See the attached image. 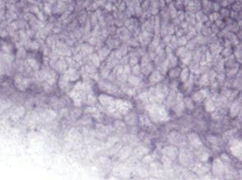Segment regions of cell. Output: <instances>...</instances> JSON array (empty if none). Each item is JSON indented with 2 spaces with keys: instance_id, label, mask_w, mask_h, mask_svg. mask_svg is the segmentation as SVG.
Here are the masks:
<instances>
[{
  "instance_id": "6da1fadb",
  "label": "cell",
  "mask_w": 242,
  "mask_h": 180,
  "mask_svg": "<svg viewBox=\"0 0 242 180\" xmlns=\"http://www.w3.org/2000/svg\"><path fill=\"white\" fill-rule=\"evenodd\" d=\"M149 117L154 122L165 121L169 119V114L163 106H160L156 103H152L147 106Z\"/></svg>"
},
{
  "instance_id": "7a4b0ae2",
  "label": "cell",
  "mask_w": 242,
  "mask_h": 180,
  "mask_svg": "<svg viewBox=\"0 0 242 180\" xmlns=\"http://www.w3.org/2000/svg\"><path fill=\"white\" fill-rule=\"evenodd\" d=\"M174 112L176 114V115L178 117H181L185 110V105H184V101H183V97H182V94H178L177 97H176V101L174 102V104L172 106Z\"/></svg>"
},
{
  "instance_id": "3957f363",
  "label": "cell",
  "mask_w": 242,
  "mask_h": 180,
  "mask_svg": "<svg viewBox=\"0 0 242 180\" xmlns=\"http://www.w3.org/2000/svg\"><path fill=\"white\" fill-rule=\"evenodd\" d=\"M149 58V56L147 54H145L141 60L140 69H141V73H143L145 75H149V73L153 70V65Z\"/></svg>"
},
{
  "instance_id": "277c9868",
  "label": "cell",
  "mask_w": 242,
  "mask_h": 180,
  "mask_svg": "<svg viewBox=\"0 0 242 180\" xmlns=\"http://www.w3.org/2000/svg\"><path fill=\"white\" fill-rule=\"evenodd\" d=\"M138 120L139 119L137 117V115L134 112H130V113L127 112L126 114V116L124 117L125 122L127 125H129V126H135L136 124H137Z\"/></svg>"
},
{
  "instance_id": "5b68a950",
  "label": "cell",
  "mask_w": 242,
  "mask_h": 180,
  "mask_svg": "<svg viewBox=\"0 0 242 180\" xmlns=\"http://www.w3.org/2000/svg\"><path fill=\"white\" fill-rule=\"evenodd\" d=\"M162 153L164 154V156L167 157L169 159H174L178 155V150L175 147H165L162 150Z\"/></svg>"
},
{
  "instance_id": "8992f818",
  "label": "cell",
  "mask_w": 242,
  "mask_h": 180,
  "mask_svg": "<svg viewBox=\"0 0 242 180\" xmlns=\"http://www.w3.org/2000/svg\"><path fill=\"white\" fill-rule=\"evenodd\" d=\"M163 79L162 74L159 72V71H153L149 77V81L151 85H155L158 84V83H160Z\"/></svg>"
},
{
  "instance_id": "52a82bcc",
  "label": "cell",
  "mask_w": 242,
  "mask_h": 180,
  "mask_svg": "<svg viewBox=\"0 0 242 180\" xmlns=\"http://www.w3.org/2000/svg\"><path fill=\"white\" fill-rule=\"evenodd\" d=\"M206 97H207V89H201L198 92H196L193 96L192 100L195 102H200L203 101Z\"/></svg>"
},
{
  "instance_id": "ba28073f",
  "label": "cell",
  "mask_w": 242,
  "mask_h": 180,
  "mask_svg": "<svg viewBox=\"0 0 242 180\" xmlns=\"http://www.w3.org/2000/svg\"><path fill=\"white\" fill-rule=\"evenodd\" d=\"M188 139H189V142L193 146H195V147H198L199 146L202 142H201V139L200 137H198V135L195 133H191L189 135H188Z\"/></svg>"
},
{
  "instance_id": "9c48e42d",
  "label": "cell",
  "mask_w": 242,
  "mask_h": 180,
  "mask_svg": "<svg viewBox=\"0 0 242 180\" xmlns=\"http://www.w3.org/2000/svg\"><path fill=\"white\" fill-rule=\"evenodd\" d=\"M166 63H167V65L168 67L169 68H174V67H176V65L178 64V57L176 56V55H174L173 52L172 53H169V54H167L166 55Z\"/></svg>"
},
{
  "instance_id": "30bf717a",
  "label": "cell",
  "mask_w": 242,
  "mask_h": 180,
  "mask_svg": "<svg viewBox=\"0 0 242 180\" xmlns=\"http://www.w3.org/2000/svg\"><path fill=\"white\" fill-rule=\"evenodd\" d=\"M204 107L207 112H213L216 109V102L213 101V99L207 97L205 101Z\"/></svg>"
},
{
  "instance_id": "8fae6325",
  "label": "cell",
  "mask_w": 242,
  "mask_h": 180,
  "mask_svg": "<svg viewBox=\"0 0 242 180\" xmlns=\"http://www.w3.org/2000/svg\"><path fill=\"white\" fill-rule=\"evenodd\" d=\"M240 105H239L238 101H234L232 104V105L230 107V116L232 118L236 117L238 115V114L240 112Z\"/></svg>"
},
{
  "instance_id": "7c38bea8",
  "label": "cell",
  "mask_w": 242,
  "mask_h": 180,
  "mask_svg": "<svg viewBox=\"0 0 242 180\" xmlns=\"http://www.w3.org/2000/svg\"><path fill=\"white\" fill-rule=\"evenodd\" d=\"M132 153V150L129 146H124L123 149L120 150V153H119V157L121 159H124L127 158V157H129V155Z\"/></svg>"
},
{
  "instance_id": "4fadbf2b",
  "label": "cell",
  "mask_w": 242,
  "mask_h": 180,
  "mask_svg": "<svg viewBox=\"0 0 242 180\" xmlns=\"http://www.w3.org/2000/svg\"><path fill=\"white\" fill-rule=\"evenodd\" d=\"M191 74H190V69L188 68H184L182 69V71L180 73L179 77H180V80L182 83H185L188 80V79L190 78Z\"/></svg>"
},
{
  "instance_id": "5bb4252c",
  "label": "cell",
  "mask_w": 242,
  "mask_h": 180,
  "mask_svg": "<svg viewBox=\"0 0 242 180\" xmlns=\"http://www.w3.org/2000/svg\"><path fill=\"white\" fill-rule=\"evenodd\" d=\"M168 96H167V105L168 106H170V107H172L173 106V105L174 104V102H175V101H176V97H177V94L174 92V91H172V92H170L169 93H168V95H167Z\"/></svg>"
},
{
  "instance_id": "9a60e30c",
  "label": "cell",
  "mask_w": 242,
  "mask_h": 180,
  "mask_svg": "<svg viewBox=\"0 0 242 180\" xmlns=\"http://www.w3.org/2000/svg\"><path fill=\"white\" fill-rule=\"evenodd\" d=\"M111 52V48L107 47L102 48L100 50L98 51V57L101 60H104L107 56H108V55H110Z\"/></svg>"
},
{
  "instance_id": "2e32d148",
  "label": "cell",
  "mask_w": 242,
  "mask_h": 180,
  "mask_svg": "<svg viewBox=\"0 0 242 180\" xmlns=\"http://www.w3.org/2000/svg\"><path fill=\"white\" fill-rule=\"evenodd\" d=\"M183 101H184V105H185V108H187L188 110L191 111L194 109V101L192 100V98L191 97H187L183 98Z\"/></svg>"
},
{
  "instance_id": "e0dca14e",
  "label": "cell",
  "mask_w": 242,
  "mask_h": 180,
  "mask_svg": "<svg viewBox=\"0 0 242 180\" xmlns=\"http://www.w3.org/2000/svg\"><path fill=\"white\" fill-rule=\"evenodd\" d=\"M180 73H181V68L179 67H174L170 69V71L169 72V76L170 78L176 79L177 77L179 76Z\"/></svg>"
},
{
  "instance_id": "ac0fdd59",
  "label": "cell",
  "mask_w": 242,
  "mask_h": 180,
  "mask_svg": "<svg viewBox=\"0 0 242 180\" xmlns=\"http://www.w3.org/2000/svg\"><path fill=\"white\" fill-rule=\"evenodd\" d=\"M127 80H129V84H131L132 85H134V86L139 85L140 84V82H141V79L136 75H132V76H129L127 77Z\"/></svg>"
},
{
  "instance_id": "d6986e66",
  "label": "cell",
  "mask_w": 242,
  "mask_h": 180,
  "mask_svg": "<svg viewBox=\"0 0 242 180\" xmlns=\"http://www.w3.org/2000/svg\"><path fill=\"white\" fill-rule=\"evenodd\" d=\"M223 167H224V166H223L222 162H220V160L217 159V160H216L214 164H213L212 169H213V171H215L216 174H219V173H220L222 171Z\"/></svg>"
},
{
  "instance_id": "ffe728a7",
  "label": "cell",
  "mask_w": 242,
  "mask_h": 180,
  "mask_svg": "<svg viewBox=\"0 0 242 180\" xmlns=\"http://www.w3.org/2000/svg\"><path fill=\"white\" fill-rule=\"evenodd\" d=\"M195 19L197 20V22L203 23H205V22L208 21V17L206 15H204L202 11H198V13H196Z\"/></svg>"
},
{
  "instance_id": "44dd1931",
  "label": "cell",
  "mask_w": 242,
  "mask_h": 180,
  "mask_svg": "<svg viewBox=\"0 0 242 180\" xmlns=\"http://www.w3.org/2000/svg\"><path fill=\"white\" fill-rule=\"evenodd\" d=\"M114 128L119 133H123L126 130V126L125 124L122 121H116L114 125Z\"/></svg>"
},
{
  "instance_id": "7402d4cb",
  "label": "cell",
  "mask_w": 242,
  "mask_h": 180,
  "mask_svg": "<svg viewBox=\"0 0 242 180\" xmlns=\"http://www.w3.org/2000/svg\"><path fill=\"white\" fill-rule=\"evenodd\" d=\"M191 60H192V54H191V52H189V51L181 58V61H182L185 65L189 64L191 63Z\"/></svg>"
},
{
  "instance_id": "603a6c76",
  "label": "cell",
  "mask_w": 242,
  "mask_h": 180,
  "mask_svg": "<svg viewBox=\"0 0 242 180\" xmlns=\"http://www.w3.org/2000/svg\"><path fill=\"white\" fill-rule=\"evenodd\" d=\"M134 153H135V155H136L138 157H142L143 155H145L148 153V150L145 147L139 146V147L136 148Z\"/></svg>"
},
{
  "instance_id": "cb8c5ba5",
  "label": "cell",
  "mask_w": 242,
  "mask_h": 180,
  "mask_svg": "<svg viewBox=\"0 0 242 180\" xmlns=\"http://www.w3.org/2000/svg\"><path fill=\"white\" fill-rule=\"evenodd\" d=\"M210 49H211V52L213 55H218V54H220V52H221L223 48L218 44H212L211 45Z\"/></svg>"
},
{
  "instance_id": "d4e9b609",
  "label": "cell",
  "mask_w": 242,
  "mask_h": 180,
  "mask_svg": "<svg viewBox=\"0 0 242 180\" xmlns=\"http://www.w3.org/2000/svg\"><path fill=\"white\" fill-rule=\"evenodd\" d=\"M188 52V49L187 48H185L184 46H182V47H179L178 48H177V50H176V52H175V55H176V56L177 57H179L180 59L184 56L185 54H186L187 52Z\"/></svg>"
},
{
  "instance_id": "484cf974",
  "label": "cell",
  "mask_w": 242,
  "mask_h": 180,
  "mask_svg": "<svg viewBox=\"0 0 242 180\" xmlns=\"http://www.w3.org/2000/svg\"><path fill=\"white\" fill-rule=\"evenodd\" d=\"M209 82H210V80H209L208 76H207V73H205V74H203L200 80H199L198 84H199V85H200V86H205V85L209 84Z\"/></svg>"
},
{
  "instance_id": "4316f807",
  "label": "cell",
  "mask_w": 242,
  "mask_h": 180,
  "mask_svg": "<svg viewBox=\"0 0 242 180\" xmlns=\"http://www.w3.org/2000/svg\"><path fill=\"white\" fill-rule=\"evenodd\" d=\"M187 41H188V39H187V37L182 35V36L179 37V38L177 39V43H178V45L179 47H182V46L187 45Z\"/></svg>"
},
{
  "instance_id": "83f0119b",
  "label": "cell",
  "mask_w": 242,
  "mask_h": 180,
  "mask_svg": "<svg viewBox=\"0 0 242 180\" xmlns=\"http://www.w3.org/2000/svg\"><path fill=\"white\" fill-rule=\"evenodd\" d=\"M232 54V50L231 48H225L222 49V51H221L222 56H224L225 58L227 57V56H231Z\"/></svg>"
},
{
  "instance_id": "f1b7e54d",
  "label": "cell",
  "mask_w": 242,
  "mask_h": 180,
  "mask_svg": "<svg viewBox=\"0 0 242 180\" xmlns=\"http://www.w3.org/2000/svg\"><path fill=\"white\" fill-rule=\"evenodd\" d=\"M159 44H160V38H159V36L158 35H154L153 36V38L152 39V41H151V46H153V48H158V45H159Z\"/></svg>"
},
{
  "instance_id": "f546056e",
  "label": "cell",
  "mask_w": 242,
  "mask_h": 180,
  "mask_svg": "<svg viewBox=\"0 0 242 180\" xmlns=\"http://www.w3.org/2000/svg\"><path fill=\"white\" fill-rule=\"evenodd\" d=\"M195 41L197 44H205L206 42V39H205V37L203 34H198L197 36L195 37Z\"/></svg>"
},
{
  "instance_id": "4dcf8cb0",
  "label": "cell",
  "mask_w": 242,
  "mask_h": 180,
  "mask_svg": "<svg viewBox=\"0 0 242 180\" xmlns=\"http://www.w3.org/2000/svg\"><path fill=\"white\" fill-rule=\"evenodd\" d=\"M240 46L236 47L234 54H235V58L236 59V60L239 61L240 63H241V47L240 48Z\"/></svg>"
},
{
  "instance_id": "1f68e13d",
  "label": "cell",
  "mask_w": 242,
  "mask_h": 180,
  "mask_svg": "<svg viewBox=\"0 0 242 180\" xmlns=\"http://www.w3.org/2000/svg\"><path fill=\"white\" fill-rule=\"evenodd\" d=\"M238 67L236 66V67H232V68H230V69L229 71H227V73H226V75L229 76V77H232V76H234L236 73H237V71H238Z\"/></svg>"
},
{
  "instance_id": "d6a6232c",
  "label": "cell",
  "mask_w": 242,
  "mask_h": 180,
  "mask_svg": "<svg viewBox=\"0 0 242 180\" xmlns=\"http://www.w3.org/2000/svg\"><path fill=\"white\" fill-rule=\"evenodd\" d=\"M196 44H197V43H196L195 39H191L189 41H187V48L190 49V50H192L195 48Z\"/></svg>"
},
{
  "instance_id": "836d02e7",
  "label": "cell",
  "mask_w": 242,
  "mask_h": 180,
  "mask_svg": "<svg viewBox=\"0 0 242 180\" xmlns=\"http://www.w3.org/2000/svg\"><path fill=\"white\" fill-rule=\"evenodd\" d=\"M132 74L133 75H136V76H138L141 73V69H140V65H139L138 64L132 66Z\"/></svg>"
},
{
  "instance_id": "e575fe53",
  "label": "cell",
  "mask_w": 242,
  "mask_h": 180,
  "mask_svg": "<svg viewBox=\"0 0 242 180\" xmlns=\"http://www.w3.org/2000/svg\"><path fill=\"white\" fill-rule=\"evenodd\" d=\"M139 120H140V121H141V124L143 125V126H149V122H150L149 118L146 116H140Z\"/></svg>"
},
{
  "instance_id": "d590c367",
  "label": "cell",
  "mask_w": 242,
  "mask_h": 180,
  "mask_svg": "<svg viewBox=\"0 0 242 180\" xmlns=\"http://www.w3.org/2000/svg\"><path fill=\"white\" fill-rule=\"evenodd\" d=\"M129 62L130 66L132 67V66H134V65H136V64H138V62H139L138 57H137V56H131L130 59L129 60Z\"/></svg>"
},
{
  "instance_id": "8d00e7d4",
  "label": "cell",
  "mask_w": 242,
  "mask_h": 180,
  "mask_svg": "<svg viewBox=\"0 0 242 180\" xmlns=\"http://www.w3.org/2000/svg\"><path fill=\"white\" fill-rule=\"evenodd\" d=\"M220 19V15L217 13V12H214V13H211V15L209 16V19L211 22H213V21H216V19Z\"/></svg>"
},
{
  "instance_id": "74e56055",
  "label": "cell",
  "mask_w": 242,
  "mask_h": 180,
  "mask_svg": "<svg viewBox=\"0 0 242 180\" xmlns=\"http://www.w3.org/2000/svg\"><path fill=\"white\" fill-rule=\"evenodd\" d=\"M216 25L219 27V28H221V29H224V27H225V23L221 19H216Z\"/></svg>"
},
{
  "instance_id": "f35d334b",
  "label": "cell",
  "mask_w": 242,
  "mask_h": 180,
  "mask_svg": "<svg viewBox=\"0 0 242 180\" xmlns=\"http://www.w3.org/2000/svg\"><path fill=\"white\" fill-rule=\"evenodd\" d=\"M92 61H93V63H94V64L95 66H98L99 64H100V59H99L98 56H97V55H95V54L93 55Z\"/></svg>"
},
{
  "instance_id": "ab89813d",
  "label": "cell",
  "mask_w": 242,
  "mask_h": 180,
  "mask_svg": "<svg viewBox=\"0 0 242 180\" xmlns=\"http://www.w3.org/2000/svg\"><path fill=\"white\" fill-rule=\"evenodd\" d=\"M188 24H189V23H188L187 21H184V20H182V21L180 22V27H181V28L183 29L184 31L187 30V29L188 28Z\"/></svg>"
},
{
  "instance_id": "60d3db41",
  "label": "cell",
  "mask_w": 242,
  "mask_h": 180,
  "mask_svg": "<svg viewBox=\"0 0 242 180\" xmlns=\"http://www.w3.org/2000/svg\"><path fill=\"white\" fill-rule=\"evenodd\" d=\"M120 52H121V54H122V56H125V55L127 54V46H125L124 44H123L120 48V50H119Z\"/></svg>"
},
{
  "instance_id": "b9f144b4",
  "label": "cell",
  "mask_w": 242,
  "mask_h": 180,
  "mask_svg": "<svg viewBox=\"0 0 242 180\" xmlns=\"http://www.w3.org/2000/svg\"><path fill=\"white\" fill-rule=\"evenodd\" d=\"M221 16H222L223 17H229V16H230L229 11L227 10V9H225V8L222 9V10H221Z\"/></svg>"
},
{
  "instance_id": "7bdbcfd3",
  "label": "cell",
  "mask_w": 242,
  "mask_h": 180,
  "mask_svg": "<svg viewBox=\"0 0 242 180\" xmlns=\"http://www.w3.org/2000/svg\"><path fill=\"white\" fill-rule=\"evenodd\" d=\"M177 17H178V19L180 21L184 20V19H185V13L182 12V11H178V12H177Z\"/></svg>"
},
{
  "instance_id": "ee69618b",
  "label": "cell",
  "mask_w": 242,
  "mask_h": 180,
  "mask_svg": "<svg viewBox=\"0 0 242 180\" xmlns=\"http://www.w3.org/2000/svg\"><path fill=\"white\" fill-rule=\"evenodd\" d=\"M171 37H172V35H166L165 37H164V43L166 44V45H168L169 44V42H170V40H171Z\"/></svg>"
},
{
  "instance_id": "f6af8a7d",
  "label": "cell",
  "mask_w": 242,
  "mask_h": 180,
  "mask_svg": "<svg viewBox=\"0 0 242 180\" xmlns=\"http://www.w3.org/2000/svg\"><path fill=\"white\" fill-rule=\"evenodd\" d=\"M184 32H185V31L183 30V29H182V28H179L178 30H177L176 31V37H178V38H179V37H181V36H182L183 35H184Z\"/></svg>"
},
{
  "instance_id": "bcb514c9",
  "label": "cell",
  "mask_w": 242,
  "mask_h": 180,
  "mask_svg": "<svg viewBox=\"0 0 242 180\" xmlns=\"http://www.w3.org/2000/svg\"><path fill=\"white\" fill-rule=\"evenodd\" d=\"M219 27L216 24H211V32H214L215 34H217L219 32Z\"/></svg>"
},
{
  "instance_id": "7dc6e473",
  "label": "cell",
  "mask_w": 242,
  "mask_h": 180,
  "mask_svg": "<svg viewBox=\"0 0 242 180\" xmlns=\"http://www.w3.org/2000/svg\"><path fill=\"white\" fill-rule=\"evenodd\" d=\"M212 9L216 12L218 10H220V4H218L217 3H212Z\"/></svg>"
},
{
  "instance_id": "c3c4849f",
  "label": "cell",
  "mask_w": 242,
  "mask_h": 180,
  "mask_svg": "<svg viewBox=\"0 0 242 180\" xmlns=\"http://www.w3.org/2000/svg\"><path fill=\"white\" fill-rule=\"evenodd\" d=\"M165 5V2L164 1V0H160V1H159V6L161 7H164Z\"/></svg>"
},
{
  "instance_id": "681fc988",
  "label": "cell",
  "mask_w": 242,
  "mask_h": 180,
  "mask_svg": "<svg viewBox=\"0 0 242 180\" xmlns=\"http://www.w3.org/2000/svg\"><path fill=\"white\" fill-rule=\"evenodd\" d=\"M229 4H230V3H229V1H227V0H223V3H222L223 7H226V6H227Z\"/></svg>"
},
{
  "instance_id": "f907efd6",
  "label": "cell",
  "mask_w": 242,
  "mask_h": 180,
  "mask_svg": "<svg viewBox=\"0 0 242 180\" xmlns=\"http://www.w3.org/2000/svg\"><path fill=\"white\" fill-rule=\"evenodd\" d=\"M207 158H208V155H207V154H203V158H202V160H203V161H206V160H207Z\"/></svg>"
},
{
  "instance_id": "816d5d0a",
  "label": "cell",
  "mask_w": 242,
  "mask_h": 180,
  "mask_svg": "<svg viewBox=\"0 0 242 180\" xmlns=\"http://www.w3.org/2000/svg\"><path fill=\"white\" fill-rule=\"evenodd\" d=\"M172 0H165V3H170Z\"/></svg>"
}]
</instances>
